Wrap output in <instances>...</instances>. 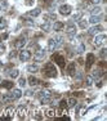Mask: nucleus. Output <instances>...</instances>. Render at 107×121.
Returning <instances> with one entry per match:
<instances>
[{"label":"nucleus","mask_w":107,"mask_h":121,"mask_svg":"<svg viewBox=\"0 0 107 121\" xmlns=\"http://www.w3.org/2000/svg\"><path fill=\"white\" fill-rule=\"evenodd\" d=\"M41 30L45 31V32H48V31L50 30V23H49V22H45V23H43V25H41Z\"/></svg>","instance_id":"nucleus-32"},{"label":"nucleus","mask_w":107,"mask_h":121,"mask_svg":"<svg viewBox=\"0 0 107 121\" xmlns=\"http://www.w3.org/2000/svg\"><path fill=\"white\" fill-rule=\"evenodd\" d=\"M65 27V23H63V22H54V25H53V30L54 31H61L62 30V28Z\"/></svg>","instance_id":"nucleus-17"},{"label":"nucleus","mask_w":107,"mask_h":121,"mask_svg":"<svg viewBox=\"0 0 107 121\" xmlns=\"http://www.w3.org/2000/svg\"><path fill=\"white\" fill-rule=\"evenodd\" d=\"M88 23H89V22L85 21V19H80V21H79V27L80 28H86V27H88Z\"/></svg>","instance_id":"nucleus-29"},{"label":"nucleus","mask_w":107,"mask_h":121,"mask_svg":"<svg viewBox=\"0 0 107 121\" xmlns=\"http://www.w3.org/2000/svg\"><path fill=\"white\" fill-rule=\"evenodd\" d=\"M18 84H19L21 88H25V85H26V79H25V77H21V79H19Z\"/></svg>","instance_id":"nucleus-37"},{"label":"nucleus","mask_w":107,"mask_h":121,"mask_svg":"<svg viewBox=\"0 0 107 121\" xmlns=\"http://www.w3.org/2000/svg\"><path fill=\"white\" fill-rule=\"evenodd\" d=\"M81 16H83L81 13L74 14V16H72V19H71V21H80V19H81Z\"/></svg>","instance_id":"nucleus-35"},{"label":"nucleus","mask_w":107,"mask_h":121,"mask_svg":"<svg viewBox=\"0 0 107 121\" xmlns=\"http://www.w3.org/2000/svg\"><path fill=\"white\" fill-rule=\"evenodd\" d=\"M99 21H101V17L99 16H92L90 19H89L88 22H90V23H98Z\"/></svg>","instance_id":"nucleus-25"},{"label":"nucleus","mask_w":107,"mask_h":121,"mask_svg":"<svg viewBox=\"0 0 107 121\" xmlns=\"http://www.w3.org/2000/svg\"><path fill=\"white\" fill-rule=\"evenodd\" d=\"M45 115H47V117H49V119H53V117L56 116V111H54L53 108H48L47 111H45Z\"/></svg>","instance_id":"nucleus-19"},{"label":"nucleus","mask_w":107,"mask_h":121,"mask_svg":"<svg viewBox=\"0 0 107 121\" xmlns=\"http://www.w3.org/2000/svg\"><path fill=\"white\" fill-rule=\"evenodd\" d=\"M14 116V108L13 107H8L7 109L4 111V115H3L1 117H0V120H12Z\"/></svg>","instance_id":"nucleus-4"},{"label":"nucleus","mask_w":107,"mask_h":121,"mask_svg":"<svg viewBox=\"0 0 107 121\" xmlns=\"http://www.w3.org/2000/svg\"><path fill=\"white\" fill-rule=\"evenodd\" d=\"M39 99L43 104H47L52 99V93L49 90H47V89H43L41 91H39Z\"/></svg>","instance_id":"nucleus-3"},{"label":"nucleus","mask_w":107,"mask_h":121,"mask_svg":"<svg viewBox=\"0 0 107 121\" xmlns=\"http://www.w3.org/2000/svg\"><path fill=\"white\" fill-rule=\"evenodd\" d=\"M57 18V16L56 14H47V16H44V21L45 22H49V19H56Z\"/></svg>","instance_id":"nucleus-31"},{"label":"nucleus","mask_w":107,"mask_h":121,"mask_svg":"<svg viewBox=\"0 0 107 121\" xmlns=\"http://www.w3.org/2000/svg\"><path fill=\"white\" fill-rule=\"evenodd\" d=\"M106 52H107L106 49H102V50H101V56H102V57H105V56H106Z\"/></svg>","instance_id":"nucleus-42"},{"label":"nucleus","mask_w":107,"mask_h":121,"mask_svg":"<svg viewBox=\"0 0 107 121\" xmlns=\"http://www.w3.org/2000/svg\"><path fill=\"white\" fill-rule=\"evenodd\" d=\"M26 113H27V108L25 107V106H19L18 108H17V116H18V119H26Z\"/></svg>","instance_id":"nucleus-9"},{"label":"nucleus","mask_w":107,"mask_h":121,"mask_svg":"<svg viewBox=\"0 0 107 121\" xmlns=\"http://www.w3.org/2000/svg\"><path fill=\"white\" fill-rule=\"evenodd\" d=\"M40 13H41L40 8H35V9L30 10V12L27 13V16H30V17H37V16H40Z\"/></svg>","instance_id":"nucleus-16"},{"label":"nucleus","mask_w":107,"mask_h":121,"mask_svg":"<svg viewBox=\"0 0 107 121\" xmlns=\"http://www.w3.org/2000/svg\"><path fill=\"white\" fill-rule=\"evenodd\" d=\"M44 58H45V50L44 49H39L35 53V56H34V60H35V62H41Z\"/></svg>","instance_id":"nucleus-8"},{"label":"nucleus","mask_w":107,"mask_h":121,"mask_svg":"<svg viewBox=\"0 0 107 121\" xmlns=\"http://www.w3.org/2000/svg\"><path fill=\"white\" fill-rule=\"evenodd\" d=\"M26 44H27V37H26V36H21V37L17 39L16 43H14V47H16L17 49H22Z\"/></svg>","instance_id":"nucleus-7"},{"label":"nucleus","mask_w":107,"mask_h":121,"mask_svg":"<svg viewBox=\"0 0 107 121\" xmlns=\"http://www.w3.org/2000/svg\"><path fill=\"white\" fill-rule=\"evenodd\" d=\"M101 12H102V9H101L99 7H94L93 9L90 10V14H92V16H98Z\"/></svg>","instance_id":"nucleus-24"},{"label":"nucleus","mask_w":107,"mask_h":121,"mask_svg":"<svg viewBox=\"0 0 107 121\" xmlns=\"http://www.w3.org/2000/svg\"><path fill=\"white\" fill-rule=\"evenodd\" d=\"M89 1H90L92 4H95V5H97V4H99V3H101V0H89Z\"/></svg>","instance_id":"nucleus-41"},{"label":"nucleus","mask_w":107,"mask_h":121,"mask_svg":"<svg viewBox=\"0 0 107 121\" xmlns=\"http://www.w3.org/2000/svg\"><path fill=\"white\" fill-rule=\"evenodd\" d=\"M43 73H44L45 77H56L57 76V68L56 66L52 62L45 63V66L43 67Z\"/></svg>","instance_id":"nucleus-2"},{"label":"nucleus","mask_w":107,"mask_h":121,"mask_svg":"<svg viewBox=\"0 0 107 121\" xmlns=\"http://www.w3.org/2000/svg\"><path fill=\"white\" fill-rule=\"evenodd\" d=\"M52 59H53L61 68L65 67V58H63V56H61V54L56 53V54H53V56H52Z\"/></svg>","instance_id":"nucleus-6"},{"label":"nucleus","mask_w":107,"mask_h":121,"mask_svg":"<svg viewBox=\"0 0 107 121\" xmlns=\"http://www.w3.org/2000/svg\"><path fill=\"white\" fill-rule=\"evenodd\" d=\"M84 49H85V47H84V44H80L79 45V48H77V53H79V54H81L83 53V52H84Z\"/></svg>","instance_id":"nucleus-38"},{"label":"nucleus","mask_w":107,"mask_h":121,"mask_svg":"<svg viewBox=\"0 0 107 121\" xmlns=\"http://www.w3.org/2000/svg\"><path fill=\"white\" fill-rule=\"evenodd\" d=\"M10 97H12V99H13V100L19 99V98L22 97V91L19 90V89H14L12 93H10Z\"/></svg>","instance_id":"nucleus-15"},{"label":"nucleus","mask_w":107,"mask_h":121,"mask_svg":"<svg viewBox=\"0 0 107 121\" xmlns=\"http://www.w3.org/2000/svg\"><path fill=\"white\" fill-rule=\"evenodd\" d=\"M27 71H28V72H31V73H36L37 71H39V67H37L36 65H30L27 67Z\"/></svg>","instance_id":"nucleus-21"},{"label":"nucleus","mask_w":107,"mask_h":121,"mask_svg":"<svg viewBox=\"0 0 107 121\" xmlns=\"http://www.w3.org/2000/svg\"><path fill=\"white\" fill-rule=\"evenodd\" d=\"M13 85H14V82H12V81H3L1 82V86L5 89H12Z\"/></svg>","instance_id":"nucleus-22"},{"label":"nucleus","mask_w":107,"mask_h":121,"mask_svg":"<svg viewBox=\"0 0 107 121\" xmlns=\"http://www.w3.org/2000/svg\"><path fill=\"white\" fill-rule=\"evenodd\" d=\"M30 58H31L30 50H22L21 53H19V60H21V62H26V60H28Z\"/></svg>","instance_id":"nucleus-11"},{"label":"nucleus","mask_w":107,"mask_h":121,"mask_svg":"<svg viewBox=\"0 0 107 121\" xmlns=\"http://www.w3.org/2000/svg\"><path fill=\"white\" fill-rule=\"evenodd\" d=\"M103 75V72L102 71H99V70H95L94 72H93V75H92V77H93V79H98V77H101Z\"/></svg>","instance_id":"nucleus-33"},{"label":"nucleus","mask_w":107,"mask_h":121,"mask_svg":"<svg viewBox=\"0 0 107 121\" xmlns=\"http://www.w3.org/2000/svg\"><path fill=\"white\" fill-rule=\"evenodd\" d=\"M105 40H106V35H97L93 43H94V45H102L105 43Z\"/></svg>","instance_id":"nucleus-14"},{"label":"nucleus","mask_w":107,"mask_h":121,"mask_svg":"<svg viewBox=\"0 0 107 121\" xmlns=\"http://www.w3.org/2000/svg\"><path fill=\"white\" fill-rule=\"evenodd\" d=\"M74 72H75V63L71 62L70 65H68V67H67V73L68 75H74Z\"/></svg>","instance_id":"nucleus-23"},{"label":"nucleus","mask_w":107,"mask_h":121,"mask_svg":"<svg viewBox=\"0 0 107 121\" xmlns=\"http://www.w3.org/2000/svg\"><path fill=\"white\" fill-rule=\"evenodd\" d=\"M32 94H34L32 90H27V91H26V95H32Z\"/></svg>","instance_id":"nucleus-44"},{"label":"nucleus","mask_w":107,"mask_h":121,"mask_svg":"<svg viewBox=\"0 0 107 121\" xmlns=\"http://www.w3.org/2000/svg\"><path fill=\"white\" fill-rule=\"evenodd\" d=\"M8 26V21L5 18H0V30H3V28H5Z\"/></svg>","instance_id":"nucleus-30"},{"label":"nucleus","mask_w":107,"mask_h":121,"mask_svg":"<svg viewBox=\"0 0 107 121\" xmlns=\"http://www.w3.org/2000/svg\"><path fill=\"white\" fill-rule=\"evenodd\" d=\"M4 50H5V45H4V43L0 41V54H1Z\"/></svg>","instance_id":"nucleus-40"},{"label":"nucleus","mask_w":107,"mask_h":121,"mask_svg":"<svg viewBox=\"0 0 107 121\" xmlns=\"http://www.w3.org/2000/svg\"><path fill=\"white\" fill-rule=\"evenodd\" d=\"M18 75H19V71L17 70V68H14V70H12L9 72V76L12 77V79H16V77H18Z\"/></svg>","instance_id":"nucleus-28"},{"label":"nucleus","mask_w":107,"mask_h":121,"mask_svg":"<svg viewBox=\"0 0 107 121\" xmlns=\"http://www.w3.org/2000/svg\"><path fill=\"white\" fill-rule=\"evenodd\" d=\"M66 34L68 35L70 39H72V37L76 35V26L72 23V22H70V23L66 26Z\"/></svg>","instance_id":"nucleus-5"},{"label":"nucleus","mask_w":107,"mask_h":121,"mask_svg":"<svg viewBox=\"0 0 107 121\" xmlns=\"http://www.w3.org/2000/svg\"><path fill=\"white\" fill-rule=\"evenodd\" d=\"M85 81H86V85H88V86H92V84H93V77L89 75V76H86Z\"/></svg>","instance_id":"nucleus-36"},{"label":"nucleus","mask_w":107,"mask_h":121,"mask_svg":"<svg viewBox=\"0 0 107 121\" xmlns=\"http://www.w3.org/2000/svg\"><path fill=\"white\" fill-rule=\"evenodd\" d=\"M76 99L75 98H70V99L67 100V107L68 108H71V107H74V106H76Z\"/></svg>","instance_id":"nucleus-26"},{"label":"nucleus","mask_w":107,"mask_h":121,"mask_svg":"<svg viewBox=\"0 0 107 121\" xmlns=\"http://www.w3.org/2000/svg\"><path fill=\"white\" fill-rule=\"evenodd\" d=\"M81 77H83V75H81V72H79V73L76 75V79H81Z\"/></svg>","instance_id":"nucleus-45"},{"label":"nucleus","mask_w":107,"mask_h":121,"mask_svg":"<svg viewBox=\"0 0 107 121\" xmlns=\"http://www.w3.org/2000/svg\"><path fill=\"white\" fill-rule=\"evenodd\" d=\"M0 81H1V77H0Z\"/></svg>","instance_id":"nucleus-46"},{"label":"nucleus","mask_w":107,"mask_h":121,"mask_svg":"<svg viewBox=\"0 0 107 121\" xmlns=\"http://www.w3.org/2000/svg\"><path fill=\"white\" fill-rule=\"evenodd\" d=\"M1 100H3V103H9V102H12V97H10V93H7V94H4V95L1 97Z\"/></svg>","instance_id":"nucleus-18"},{"label":"nucleus","mask_w":107,"mask_h":121,"mask_svg":"<svg viewBox=\"0 0 107 121\" xmlns=\"http://www.w3.org/2000/svg\"><path fill=\"white\" fill-rule=\"evenodd\" d=\"M59 119H61V120H71V119H70V117H68V116H61Z\"/></svg>","instance_id":"nucleus-43"},{"label":"nucleus","mask_w":107,"mask_h":121,"mask_svg":"<svg viewBox=\"0 0 107 121\" xmlns=\"http://www.w3.org/2000/svg\"><path fill=\"white\" fill-rule=\"evenodd\" d=\"M28 84H30L31 86H36L37 84H39V80H37L36 77H34V76H30L28 77Z\"/></svg>","instance_id":"nucleus-20"},{"label":"nucleus","mask_w":107,"mask_h":121,"mask_svg":"<svg viewBox=\"0 0 107 121\" xmlns=\"http://www.w3.org/2000/svg\"><path fill=\"white\" fill-rule=\"evenodd\" d=\"M102 30H103V27L98 25V26H94V27H92L90 30L88 31V34H89V35H97V34H99Z\"/></svg>","instance_id":"nucleus-13"},{"label":"nucleus","mask_w":107,"mask_h":121,"mask_svg":"<svg viewBox=\"0 0 107 121\" xmlns=\"http://www.w3.org/2000/svg\"><path fill=\"white\" fill-rule=\"evenodd\" d=\"M62 44H63V37L61 35H57V36H54V37H52V39L48 40V50L53 52V50H56L57 48H59Z\"/></svg>","instance_id":"nucleus-1"},{"label":"nucleus","mask_w":107,"mask_h":121,"mask_svg":"<svg viewBox=\"0 0 107 121\" xmlns=\"http://www.w3.org/2000/svg\"><path fill=\"white\" fill-rule=\"evenodd\" d=\"M71 10H72V8L70 5H61L59 7V13L62 14V16H68V14H71Z\"/></svg>","instance_id":"nucleus-12"},{"label":"nucleus","mask_w":107,"mask_h":121,"mask_svg":"<svg viewBox=\"0 0 107 121\" xmlns=\"http://www.w3.org/2000/svg\"><path fill=\"white\" fill-rule=\"evenodd\" d=\"M25 4L28 5V7H31V5L35 4V0H25Z\"/></svg>","instance_id":"nucleus-39"},{"label":"nucleus","mask_w":107,"mask_h":121,"mask_svg":"<svg viewBox=\"0 0 107 121\" xmlns=\"http://www.w3.org/2000/svg\"><path fill=\"white\" fill-rule=\"evenodd\" d=\"M94 60H95V57H94V54L93 53H89V54H86V70H89V68L93 66V63H94Z\"/></svg>","instance_id":"nucleus-10"},{"label":"nucleus","mask_w":107,"mask_h":121,"mask_svg":"<svg viewBox=\"0 0 107 121\" xmlns=\"http://www.w3.org/2000/svg\"><path fill=\"white\" fill-rule=\"evenodd\" d=\"M34 120H43V115L40 111H35L34 112V116H32Z\"/></svg>","instance_id":"nucleus-27"},{"label":"nucleus","mask_w":107,"mask_h":121,"mask_svg":"<svg viewBox=\"0 0 107 121\" xmlns=\"http://www.w3.org/2000/svg\"><path fill=\"white\" fill-rule=\"evenodd\" d=\"M65 108H67V102H66L65 99H62V100L59 102V109L65 111Z\"/></svg>","instance_id":"nucleus-34"}]
</instances>
